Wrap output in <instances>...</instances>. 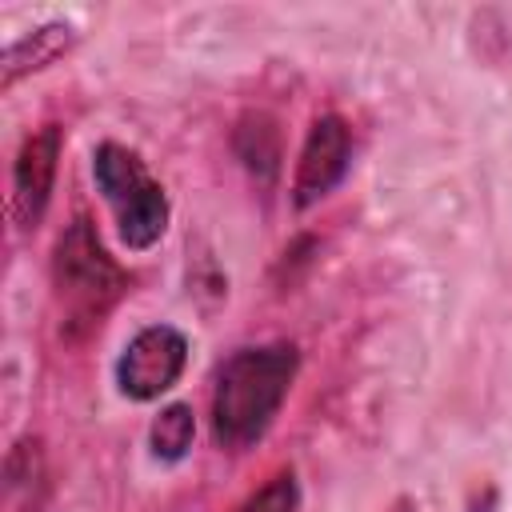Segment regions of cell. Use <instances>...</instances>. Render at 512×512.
Segmentation results:
<instances>
[{"mask_svg": "<svg viewBox=\"0 0 512 512\" xmlns=\"http://www.w3.org/2000/svg\"><path fill=\"white\" fill-rule=\"evenodd\" d=\"M300 372V352L288 340L236 348L212 384V440L224 452L256 448L276 424L288 388Z\"/></svg>", "mask_w": 512, "mask_h": 512, "instance_id": "obj_1", "label": "cell"}, {"mask_svg": "<svg viewBox=\"0 0 512 512\" xmlns=\"http://www.w3.org/2000/svg\"><path fill=\"white\" fill-rule=\"evenodd\" d=\"M52 288L68 316V328H100L104 312L124 296L128 272L108 256L96 224L76 216L52 248Z\"/></svg>", "mask_w": 512, "mask_h": 512, "instance_id": "obj_2", "label": "cell"}, {"mask_svg": "<svg viewBox=\"0 0 512 512\" xmlns=\"http://www.w3.org/2000/svg\"><path fill=\"white\" fill-rule=\"evenodd\" d=\"M92 180L116 216L120 240L132 252H148L168 228L164 184L148 172V164L132 148H124L116 140H100L92 148Z\"/></svg>", "mask_w": 512, "mask_h": 512, "instance_id": "obj_3", "label": "cell"}, {"mask_svg": "<svg viewBox=\"0 0 512 512\" xmlns=\"http://www.w3.org/2000/svg\"><path fill=\"white\" fill-rule=\"evenodd\" d=\"M184 364H188V336L172 324H148L116 356V388L136 404L160 400L184 376Z\"/></svg>", "mask_w": 512, "mask_h": 512, "instance_id": "obj_4", "label": "cell"}, {"mask_svg": "<svg viewBox=\"0 0 512 512\" xmlns=\"http://www.w3.org/2000/svg\"><path fill=\"white\" fill-rule=\"evenodd\" d=\"M352 164V128L344 116L324 112L312 120L300 160H296V176H292V204L304 212L312 204H320L328 192H336V184L348 176Z\"/></svg>", "mask_w": 512, "mask_h": 512, "instance_id": "obj_5", "label": "cell"}, {"mask_svg": "<svg viewBox=\"0 0 512 512\" xmlns=\"http://www.w3.org/2000/svg\"><path fill=\"white\" fill-rule=\"evenodd\" d=\"M60 144L64 128L60 124H40L36 132L24 136L16 160H12V220L16 228H36L48 212L52 184H56V164H60Z\"/></svg>", "mask_w": 512, "mask_h": 512, "instance_id": "obj_6", "label": "cell"}, {"mask_svg": "<svg viewBox=\"0 0 512 512\" xmlns=\"http://www.w3.org/2000/svg\"><path fill=\"white\" fill-rule=\"evenodd\" d=\"M76 40H80V32H76L72 20H48V24L32 28V32H24V36L8 40L4 56H0V88L8 92L20 76H28L36 68H48L64 52H72Z\"/></svg>", "mask_w": 512, "mask_h": 512, "instance_id": "obj_7", "label": "cell"}, {"mask_svg": "<svg viewBox=\"0 0 512 512\" xmlns=\"http://www.w3.org/2000/svg\"><path fill=\"white\" fill-rule=\"evenodd\" d=\"M232 148H236L240 164L260 184L276 180V172H280V128L268 112H244L232 128Z\"/></svg>", "mask_w": 512, "mask_h": 512, "instance_id": "obj_8", "label": "cell"}, {"mask_svg": "<svg viewBox=\"0 0 512 512\" xmlns=\"http://www.w3.org/2000/svg\"><path fill=\"white\" fill-rule=\"evenodd\" d=\"M44 496V456L36 440H20L4 460V512H36Z\"/></svg>", "mask_w": 512, "mask_h": 512, "instance_id": "obj_9", "label": "cell"}, {"mask_svg": "<svg viewBox=\"0 0 512 512\" xmlns=\"http://www.w3.org/2000/svg\"><path fill=\"white\" fill-rule=\"evenodd\" d=\"M192 440H196L192 404H184V400L164 404V408L156 412L152 428H148V448H152V456H156L160 464H180V460L188 456Z\"/></svg>", "mask_w": 512, "mask_h": 512, "instance_id": "obj_10", "label": "cell"}, {"mask_svg": "<svg viewBox=\"0 0 512 512\" xmlns=\"http://www.w3.org/2000/svg\"><path fill=\"white\" fill-rule=\"evenodd\" d=\"M236 512H300V484L292 468H280L272 480H264L256 492L240 500Z\"/></svg>", "mask_w": 512, "mask_h": 512, "instance_id": "obj_11", "label": "cell"}, {"mask_svg": "<svg viewBox=\"0 0 512 512\" xmlns=\"http://www.w3.org/2000/svg\"><path fill=\"white\" fill-rule=\"evenodd\" d=\"M392 512H416V504H412V500H396Z\"/></svg>", "mask_w": 512, "mask_h": 512, "instance_id": "obj_12", "label": "cell"}]
</instances>
